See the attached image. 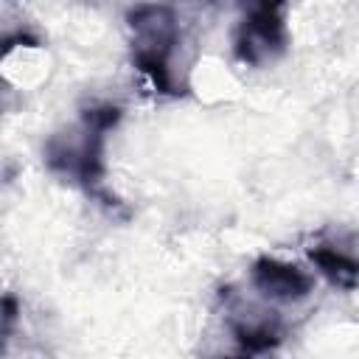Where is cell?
<instances>
[{
	"mask_svg": "<svg viewBox=\"0 0 359 359\" xmlns=\"http://www.w3.org/2000/svg\"><path fill=\"white\" fill-rule=\"evenodd\" d=\"M126 22L132 28V65L149 79L160 95H180L168 59L180 39V22L165 3H137L129 8Z\"/></svg>",
	"mask_w": 359,
	"mask_h": 359,
	"instance_id": "cell-1",
	"label": "cell"
},
{
	"mask_svg": "<svg viewBox=\"0 0 359 359\" xmlns=\"http://www.w3.org/2000/svg\"><path fill=\"white\" fill-rule=\"evenodd\" d=\"M244 17L236 28L233 50L244 65H264L278 59L289 45L283 6L286 0H238Z\"/></svg>",
	"mask_w": 359,
	"mask_h": 359,
	"instance_id": "cell-2",
	"label": "cell"
},
{
	"mask_svg": "<svg viewBox=\"0 0 359 359\" xmlns=\"http://www.w3.org/2000/svg\"><path fill=\"white\" fill-rule=\"evenodd\" d=\"M250 280H252V286L261 297L275 300V303L306 300L314 289V278L306 269H300L297 264L269 258V255L255 258V264L250 269Z\"/></svg>",
	"mask_w": 359,
	"mask_h": 359,
	"instance_id": "cell-3",
	"label": "cell"
},
{
	"mask_svg": "<svg viewBox=\"0 0 359 359\" xmlns=\"http://www.w3.org/2000/svg\"><path fill=\"white\" fill-rule=\"evenodd\" d=\"M309 261L317 266V272L334 286V289H342V292H351L359 286V258L337 250V247H328V244H320V247H311L309 250Z\"/></svg>",
	"mask_w": 359,
	"mask_h": 359,
	"instance_id": "cell-4",
	"label": "cell"
},
{
	"mask_svg": "<svg viewBox=\"0 0 359 359\" xmlns=\"http://www.w3.org/2000/svg\"><path fill=\"white\" fill-rule=\"evenodd\" d=\"M233 339L241 353H266L280 345V331L275 323H238L233 320Z\"/></svg>",
	"mask_w": 359,
	"mask_h": 359,
	"instance_id": "cell-5",
	"label": "cell"
},
{
	"mask_svg": "<svg viewBox=\"0 0 359 359\" xmlns=\"http://www.w3.org/2000/svg\"><path fill=\"white\" fill-rule=\"evenodd\" d=\"M121 115H123L121 107H115V104H101V107L84 109V112H81V123L109 132V129H115V126L121 123Z\"/></svg>",
	"mask_w": 359,
	"mask_h": 359,
	"instance_id": "cell-6",
	"label": "cell"
},
{
	"mask_svg": "<svg viewBox=\"0 0 359 359\" xmlns=\"http://www.w3.org/2000/svg\"><path fill=\"white\" fill-rule=\"evenodd\" d=\"M0 306H3V334L8 337V331H11V325H14L17 314H20V303H17V297H14V294H6Z\"/></svg>",
	"mask_w": 359,
	"mask_h": 359,
	"instance_id": "cell-7",
	"label": "cell"
}]
</instances>
